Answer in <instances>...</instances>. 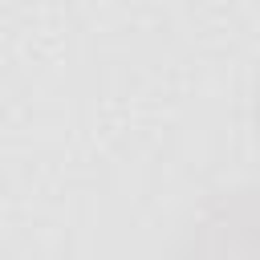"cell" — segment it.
<instances>
[{
	"label": "cell",
	"mask_w": 260,
	"mask_h": 260,
	"mask_svg": "<svg viewBox=\"0 0 260 260\" xmlns=\"http://www.w3.org/2000/svg\"><path fill=\"white\" fill-rule=\"evenodd\" d=\"M162 260H260V187H228L199 203Z\"/></svg>",
	"instance_id": "cell-1"
},
{
	"label": "cell",
	"mask_w": 260,
	"mask_h": 260,
	"mask_svg": "<svg viewBox=\"0 0 260 260\" xmlns=\"http://www.w3.org/2000/svg\"><path fill=\"white\" fill-rule=\"evenodd\" d=\"M252 126H256V142H260V69H256V93H252Z\"/></svg>",
	"instance_id": "cell-2"
}]
</instances>
